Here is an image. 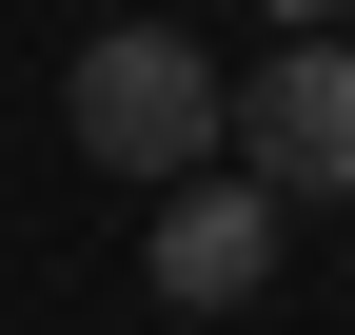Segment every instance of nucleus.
<instances>
[{
	"instance_id": "f257e3e1",
	"label": "nucleus",
	"mask_w": 355,
	"mask_h": 335,
	"mask_svg": "<svg viewBox=\"0 0 355 335\" xmlns=\"http://www.w3.org/2000/svg\"><path fill=\"white\" fill-rule=\"evenodd\" d=\"M60 118H79V158H99V178H139V197H158V178H198V158L237 138V79H217L178 20H119V39H79Z\"/></svg>"
},
{
	"instance_id": "f03ea898",
	"label": "nucleus",
	"mask_w": 355,
	"mask_h": 335,
	"mask_svg": "<svg viewBox=\"0 0 355 335\" xmlns=\"http://www.w3.org/2000/svg\"><path fill=\"white\" fill-rule=\"evenodd\" d=\"M237 178H257V197H355V39H336V20L237 79Z\"/></svg>"
},
{
	"instance_id": "7ed1b4c3",
	"label": "nucleus",
	"mask_w": 355,
	"mask_h": 335,
	"mask_svg": "<svg viewBox=\"0 0 355 335\" xmlns=\"http://www.w3.org/2000/svg\"><path fill=\"white\" fill-rule=\"evenodd\" d=\"M257 276H277V197L217 178V158H198V178H158V296H178V316H237Z\"/></svg>"
},
{
	"instance_id": "20e7f679",
	"label": "nucleus",
	"mask_w": 355,
	"mask_h": 335,
	"mask_svg": "<svg viewBox=\"0 0 355 335\" xmlns=\"http://www.w3.org/2000/svg\"><path fill=\"white\" fill-rule=\"evenodd\" d=\"M257 20H277V39H316V20H355V0H257Z\"/></svg>"
}]
</instances>
